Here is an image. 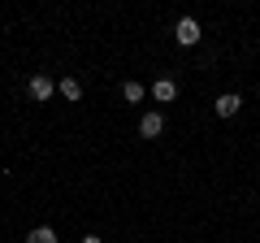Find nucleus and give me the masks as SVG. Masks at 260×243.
I'll return each instance as SVG.
<instances>
[{"mask_svg":"<svg viewBox=\"0 0 260 243\" xmlns=\"http://www.w3.org/2000/svg\"><path fill=\"white\" fill-rule=\"evenodd\" d=\"M174 39H178L182 48H195V44H200V22H195V18H182V22L174 26Z\"/></svg>","mask_w":260,"mask_h":243,"instance_id":"f257e3e1","label":"nucleus"},{"mask_svg":"<svg viewBox=\"0 0 260 243\" xmlns=\"http://www.w3.org/2000/svg\"><path fill=\"white\" fill-rule=\"evenodd\" d=\"M139 135H143V139L165 135V113H143V117H139Z\"/></svg>","mask_w":260,"mask_h":243,"instance_id":"f03ea898","label":"nucleus"},{"mask_svg":"<svg viewBox=\"0 0 260 243\" xmlns=\"http://www.w3.org/2000/svg\"><path fill=\"white\" fill-rule=\"evenodd\" d=\"M52 92H56V83L48 74H30V100H48Z\"/></svg>","mask_w":260,"mask_h":243,"instance_id":"7ed1b4c3","label":"nucleus"},{"mask_svg":"<svg viewBox=\"0 0 260 243\" xmlns=\"http://www.w3.org/2000/svg\"><path fill=\"white\" fill-rule=\"evenodd\" d=\"M213 109H217V117H234V113L243 109V100H239L234 92H225V96H217V104H213Z\"/></svg>","mask_w":260,"mask_h":243,"instance_id":"20e7f679","label":"nucleus"},{"mask_svg":"<svg viewBox=\"0 0 260 243\" xmlns=\"http://www.w3.org/2000/svg\"><path fill=\"white\" fill-rule=\"evenodd\" d=\"M152 96H156L160 104H169L178 96V83H174V78H160V83H152Z\"/></svg>","mask_w":260,"mask_h":243,"instance_id":"39448f33","label":"nucleus"},{"mask_svg":"<svg viewBox=\"0 0 260 243\" xmlns=\"http://www.w3.org/2000/svg\"><path fill=\"white\" fill-rule=\"evenodd\" d=\"M26 243H56V230L52 226H35V230L26 234Z\"/></svg>","mask_w":260,"mask_h":243,"instance_id":"423d86ee","label":"nucleus"},{"mask_svg":"<svg viewBox=\"0 0 260 243\" xmlns=\"http://www.w3.org/2000/svg\"><path fill=\"white\" fill-rule=\"evenodd\" d=\"M61 96L65 100H78V96H83V83H78V78H61Z\"/></svg>","mask_w":260,"mask_h":243,"instance_id":"0eeeda50","label":"nucleus"},{"mask_svg":"<svg viewBox=\"0 0 260 243\" xmlns=\"http://www.w3.org/2000/svg\"><path fill=\"white\" fill-rule=\"evenodd\" d=\"M121 96H126L130 104H139L143 100V83H126V87H121Z\"/></svg>","mask_w":260,"mask_h":243,"instance_id":"6e6552de","label":"nucleus"},{"mask_svg":"<svg viewBox=\"0 0 260 243\" xmlns=\"http://www.w3.org/2000/svg\"><path fill=\"white\" fill-rule=\"evenodd\" d=\"M83 243H100V239H95V234H87V239H83Z\"/></svg>","mask_w":260,"mask_h":243,"instance_id":"1a4fd4ad","label":"nucleus"}]
</instances>
